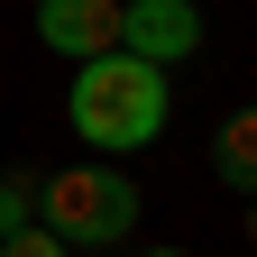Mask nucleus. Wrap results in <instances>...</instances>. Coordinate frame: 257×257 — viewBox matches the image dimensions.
Here are the masks:
<instances>
[{"label": "nucleus", "instance_id": "obj_2", "mask_svg": "<svg viewBox=\"0 0 257 257\" xmlns=\"http://www.w3.org/2000/svg\"><path fill=\"white\" fill-rule=\"evenodd\" d=\"M128 220H138V184L119 166H64L37 193V230H55L64 248H110L128 239Z\"/></svg>", "mask_w": 257, "mask_h": 257}, {"label": "nucleus", "instance_id": "obj_8", "mask_svg": "<svg viewBox=\"0 0 257 257\" xmlns=\"http://www.w3.org/2000/svg\"><path fill=\"white\" fill-rule=\"evenodd\" d=\"M147 257H184V248H147Z\"/></svg>", "mask_w": 257, "mask_h": 257}, {"label": "nucleus", "instance_id": "obj_3", "mask_svg": "<svg viewBox=\"0 0 257 257\" xmlns=\"http://www.w3.org/2000/svg\"><path fill=\"white\" fill-rule=\"evenodd\" d=\"M119 55L156 64V74L202 55V10L193 0H119Z\"/></svg>", "mask_w": 257, "mask_h": 257}, {"label": "nucleus", "instance_id": "obj_5", "mask_svg": "<svg viewBox=\"0 0 257 257\" xmlns=\"http://www.w3.org/2000/svg\"><path fill=\"white\" fill-rule=\"evenodd\" d=\"M211 166H220V184H230V193H257V110H230V119H220Z\"/></svg>", "mask_w": 257, "mask_h": 257}, {"label": "nucleus", "instance_id": "obj_7", "mask_svg": "<svg viewBox=\"0 0 257 257\" xmlns=\"http://www.w3.org/2000/svg\"><path fill=\"white\" fill-rule=\"evenodd\" d=\"M0 257H74V248H64L55 230H37V220H28V230H10V239H0Z\"/></svg>", "mask_w": 257, "mask_h": 257}, {"label": "nucleus", "instance_id": "obj_6", "mask_svg": "<svg viewBox=\"0 0 257 257\" xmlns=\"http://www.w3.org/2000/svg\"><path fill=\"white\" fill-rule=\"evenodd\" d=\"M37 193H46V175H0V239H10V230H28V220H37Z\"/></svg>", "mask_w": 257, "mask_h": 257}, {"label": "nucleus", "instance_id": "obj_9", "mask_svg": "<svg viewBox=\"0 0 257 257\" xmlns=\"http://www.w3.org/2000/svg\"><path fill=\"white\" fill-rule=\"evenodd\" d=\"M248 239H257V211H248Z\"/></svg>", "mask_w": 257, "mask_h": 257}, {"label": "nucleus", "instance_id": "obj_1", "mask_svg": "<svg viewBox=\"0 0 257 257\" xmlns=\"http://www.w3.org/2000/svg\"><path fill=\"white\" fill-rule=\"evenodd\" d=\"M166 74L138 55H92L74 92H64V119L83 128V147H147L156 128H166Z\"/></svg>", "mask_w": 257, "mask_h": 257}, {"label": "nucleus", "instance_id": "obj_4", "mask_svg": "<svg viewBox=\"0 0 257 257\" xmlns=\"http://www.w3.org/2000/svg\"><path fill=\"white\" fill-rule=\"evenodd\" d=\"M37 37L74 64L119 55V0H37Z\"/></svg>", "mask_w": 257, "mask_h": 257}]
</instances>
